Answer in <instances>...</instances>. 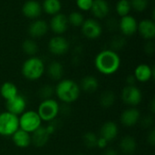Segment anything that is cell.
<instances>
[{
	"label": "cell",
	"instance_id": "1",
	"mask_svg": "<svg viewBox=\"0 0 155 155\" xmlns=\"http://www.w3.org/2000/svg\"><path fill=\"white\" fill-rule=\"evenodd\" d=\"M94 66L100 74L111 75L119 70L121 66V58L117 52L112 49L103 50L95 56Z\"/></svg>",
	"mask_w": 155,
	"mask_h": 155
},
{
	"label": "cell",
	"instance_id": "2",
	"mask_svg": "<svg viewBox=\"0 0 155 155\" xmlns=\"http://www.w3.org/2000/svg\"><path fill=\"white\" fill-rule=\"evenodd\" d=\"M81 94L79 84L72 79H62L54 87V95L63 104H70L78 100Z\"/></svg>",
	"mask_w": 155,
	"mask_h": 155
},
{
	"label": "cell",
	"instance_id": "3",
	"mask_svg": "<svg viewBox=\"0 0 155 155\" xmlns=\"http://www.w3.org/2000/svg\"><path fill=\"white\" fill-rule=\"evenodd\" d=\"M45 72L44 61L36 56H30L22 64L21 73L23 76L29 81L40 79Z\"/></svg>",
	"mask_w": 155,
	"mask_h": 155
},
{
	"label": "cell",
	"instance_id": "4",
	"mask_svg": "<svg viewBox=\"0 0 155 155\" xmlns=\"http://www.w3.org/2000/svg\"><path fill=\"white\" fill-rule=\"evenodd\" d=\"M36 112L42 122L50 123L55 120L60 114V104L54 98L43 100L39 104Z\"/></svg>",
	"mask_w": 155,
	"mask_h": 155
},
{
	"label": "cell",
	"instance_id": "5",
	"mask_svg": "<svg viewBox=\"0 0 155 155\" xmlns=\"http://www.w3.org/2000/svg\"><path fill=\"white\" fill-rule=\"evenodd\" d=\"M19 129L24 130L30 134L42 126V120L36 111H25L18 116Z\"/></svg>",
	"mask_w": 155,
	"mask_h": 155
},
{
	"label": "cell",
	"instance_id": "6",
	"mask_svg": "<svg viewBox=\"0 0 155 155\" xmlns=\"http://www.w3.org/2000/svg\"><path fill=\"white\" fill-rule=\"evenodd\" d=\"M19 129L18 116L10 114L9 112H3L0 114V135L4 137L12 136Z\"/></svg>",
	"mask_w": 155,
	"mask_h": 155
},
{
	"label": "cell",
	"instance_id": "7",
	"mask_svg": "<svg viewBox=\"0 0 155 155\" xmlns=\"http://www.w3.org/2000/svg\"><path fill=\"white\" fill-rule=\"evenodd\" d=\"M123 103L129 107H136L143 99V94L136 85H126L121 93Z\"/></svg>",
	"mask_w": 155,
	"mask_h": 155
},
{
	"label": "cell",
	"instance_id": "8",
	"mask_svg": "<svg viewBox=\"0 0 155 155\" xmlns=\"http://www.w3.org/2000/svg\"><path fill=\"white\" fill-rule=\"evenodd\" d=\"M81 30L83 35L88 39H97L101 36L103 33V27L101 24L93 18L84 19L83 25H81Z\"/></svg>",
	"mask_w": 155,
	"mask_h": 155
},
{
	"label": "cell",
	"instance_id": "9",
	"mask_svg": "<svg viewBox=\"0 0 155 155\" xmlns=\"http://www.w3.org/2000/svg\"><path fill=\"white\" fill-rule=\"evenodd\" d=\"M48 50L54 55H64L69 50V42L62 35H55L49 40Z\"/></svg>",
	"mask_w": 155,
	"mask_h": 155
},
{
	"label": "cell",
	"instance_id": "10",
	"mask_svg": "<svg viewBox=\"0 0 155 155\" xmlns=\"http://www.w3.org/2000/svg\"><path fill=\"white\" fill-rule=\"evenodd\" d=\"M138 22L133 15H127L125 16L121 17L118 23V28L120 29L123 35L131 36L134 35L137 32Z\"/></svg>",
	"mask_w": 155,
	"mask_h": 155
},
{
	"label": "cell",
	"instance_id": "11",
	"mask_svg": "<svg viewBox=\"0 0 155 155\" xmlns=\"http://www.w3.org/2000/svg\"><path fill=\"white\" fill-rule=\"evenodd\" d=\"M68 20L67 16L64 14L58 13L52 16L50 23H49V28L57 35H61L64 33L66 32L68 28Z\"/></svg>",
	"mask_w": 155,
	"mask_h": 155
},
{
	"label": "cell",
	"instance_id": "12",
	"mask_svg": "<svg viewBox=\"0 0 155 155\" xmlns=\"http://www.w3.org/2000/svg\"><path fill=\"white\" fill-rule=\"evenodd\" d=\"M141 120V113L136 107H129L123 111L120 116L121 124L125 127H133Z\"/></svg>",
	"mask_w": 155,
	"mask_h": 155
},
{
	"label": "cell",
	"instance_id": "13",
	"mask_svg": "<svg viewBox=\"0 0 155 155\" xmlns=\"http://www.w3.org/2000/svg\"><path fill=\"white\" fill-rule=\"evenodd\" d=\"M5 109L6 112L19 116L26 109V100L23 95L18 94L13 99L5 102Z\"/></svg>",
	"mask_w": 155,
	"mask_h": 155
},
{
	"label": "cell",
	"instance_id": "14",
	"mask_svg": "<svg viewBox=\"0 0 155 155\" xmlns=\"http://www.w3.org/2000/svg\"><path fill=\"white\" fill-rule=\"evenodd\" d=\"M119 134V127L115 122L107 121L100 128L99 136L106 140L108 143L113 142Z\"/></svg>",
	"mask_w": 155,
	"mask_h": 155
},
{
	"label": "cell",
	"instance_id": "15",
	"mask_svg": "<svg viewBox=\"0 0 155 155\" xmlns=\"http://www.w3.org/2000/svg\"><path fill=\"white\" fill-rule=\"evenodd\" d=\"M42 12V5L36 0H27L22 6L23 15L29 19L39 18Z\"/></svg>",
	"mask_w": 155,
	"mask_h": 155
},
{
	"label": "cell",
	"instance_id": "16",
	"mask_svg": "<svg viewBox=\"0 0 155 155\" xmlns=\"http://www.w3.org/2000/svg\"><path fill=\"white\" fill-rule=\"evenodd\" d=\"M49 25L43 19H35L28 26V34L32 38H41L48 31Z\"/></svg>",
	"mask_w": 155,
	"mask_h": 155
},
{
	"label": "cell",
	"instance_id": "17",
	"mask_svg": "<svg viewBox=\"0 0 155 155\" xmlns=\"http://www.w3.org/2000/svg\"><path fill=\"white\" fill-rule=\"evenodd\" d=\"M154 74L153 68H152L147 64H138L134 72V76L136 79V82L140 83H147L149 82Z\"/></svg>",
	"mask_w": 155,
	"mask_h": 155
},
{
	"label": "cell",
	"instance_id": "18",
	"mask_svg": "<svg viewBox=\"0 0 155 155\" xmlns=\"http://www.w3.org/2000/svg\"><path fill=\"white\" fill-rule=\"evenodd\" d=\"M137 32L146 40H152L155 36V23L153 19H143L138 23Z\"/></svg>",
	"mask_w": 155,
	"mask_h": 155
},
{
	"label": "cell",
	"instance_id": "19",
	"mask_svg": "<svg viewBox=\"0 0 155 155\" xmlns=\"http://www.w3.org/2000/svg\"><path fill=\"white\" fill-rule=\"evenodd\" d=\"M50 136L51 135L48 134L45 127L41 126L31 134V144L36 148H43L47 144Z\"/></svg>",
	"mask_w": 155,
	"mask_h": 155
},
{
	"label": "cell",
	"instance_id": "20",
	"mask_svg": "<svg viewBox=\"0 0 155 155\" xmlns=\"http://www.w3.org/2000/svg\"><path fill=\"white\" fill-rule=\"evenodd\" d=\"M90 11L95 18L104 19L110 13V5L106 0H94Z\"/></svg>",
	"mask_w": 155,
	"mask_h": 155
},
{
	"label": "cell",
	"instance_id": "21",
	"mask_svg": "<svg viewBox=\"0 0 155 155\" xmlns=\"http://www.w3.org/2000/svg\"><path fill=\"white\" fill-rule=\"evenodd\" d=\"M11 137L14 144L18 148L25 149L31 145V134L24 130L18 129Z\"/></svg>",
	"mask_w": 155,
	"mask_h": 155
},
{
	"label": "cell",
	"instance_id": "22",
	"mask_svg": "<svg viewBox=\"0 0 155 155\" xmlns=\"http://www.w3.org/2000/svg\"><path fill=\"white\" fill-rule=\"evenodd\" d=\"M79 86L81 91L86 94H94L99 88V81L94 75H85L82 78Z\"/></svg>",
	"mask_w": 155,
	"mask_h": 155
},
{
	"label": "cell",
	"instance_id": "23",
	"mask_svg": "<svg viewBox=\"0 0 155 155\" xmlns=\"http://www.w3.org/2000/svg\"><path fill=\"white\" fill-rule=\"evenodd\" d=\"M46 73L51 80L59 82L60 80H62L64 75V66L60 62L53 61L48 64Z\"/></svg>",
	"mask_w": 155,
	"mask_h": 155
},
{
	"label": "cell",
	"instance_id": "24",
	"mask_svg": "<svg viewBox=\"0 0 155 155\" xmlns=\"http://www.w3.org/2000/svg\"><path fill=\"white\" fill-rule=\"evenodd\" d=\"M120 151L125 155H132L135 153L137 149L136 140L132 136H124L121 139L119 143Z\"/></svg>",
	"mask_w": 155,
	"mask_h": 155
},
{
	"label": "cell",
	"instance_id": "25",
	"mask_svg": "<svg viewBox=\"0 0 155 155\" xmlns=\"http://www.w3.org/2000/svg\"><path fill=\"white\" fill-rule=\"evenodd\" d=\"M18 94L17 86L12 82H5L0 86V95L5 102L13 99Z\"/></svg>",
	"mask_w": 155,
	"mask_h": 155
},
{
	"label": "cell",
	"instance_id": "26",
	"mask_svg": "<svg viewBox=\"0 0 155 155\" xmlns=\"http://www.w3.org/2000/svg\"><path fill=\"white\" fill-rule=\"evenodd\" d=\"M41 5L42 10L52 16L60 13L62 9V3L60 0H44Z\"/></svg>",
	"mask_w": 155,
	"mask_h": 155
},
{
	"label": "cell",
	"instance_id": "27",
	"mask_svg": "<svg viewBox=\"0 0 155 155\" xmlns=\"http://www.w3.org/2000/svg\"><path fill=\"white\" fill-rule=\"evenodd\" d=\"M115 94L113 91L110 90H106L104 92H103L100 95V99H99V103L101 104L102 107L104 108H110L112 107L114 103H115Z\"/></svg>",
	"mask_w": 155,
	"mask_h": 155
},
{
	"label": "cell",
	"instance_id": "28",
	"mask_svg": "<svg viewBox=\"0 0 155 155\" xmlns=\"http://www.w3.org/2000/svg\"><path fill=\"white\" fill-rule=\"evenodd\" d=\"M22 49L29 56H35L38 52V45L33 39H26L22 44Z\"/></svg>",
	"mask_w": 155,
	"mask_h": 155
},
{
	"label": "cell",
	"instance_id": "29",
	"mask_svg": "<svg viewBox=\"0 0 155 155\" xmlns=\"http://www.w3.org/2000/svg\"><path fill=\"white\" fill-rule=\"evenodd\" d=\"M98 135L94 132H87L83 135L84 145L88 149H94L97 147Z\"/></svg>",
	"mask_w": 155,
	"mask_h": 155
},
{
	"label": "cell",
	"instance_id": "30",
	"mask_svg": "<svg viewBox=\"0 0 155 155\" xmlns=\"http://www.w3.org/2000/svg\"><path fill=\"white\" fill-rule=\"evenodd\" d=\"M131 10H132V7H131L130 0H119L116 3L115 11L121 17L129 15Z\"/></svg>",
	"mask_w": 155,
	"mask_h": 155
},
{
	"label": "cell",
	"instance_id": "31",
	"mask_svg": "<svg viewBox=\"0 0 155 155\" xmlns=\"http://www.w3.org/2000/svg\"><path fill=\"white\" fill-rule=\"evenodd\" d=\"M67 20H68V24L72 25L73 26L81 27V25H83V23L84 21V17L81 12L73 11L67 16Z\"/></svg>",
	"mask_w": 155,
	"mask_h": 155
},
{
	"label": "cell",
	"instance_id": "32",
	"mask_svg": "<svg viewBox=\"0 0 155 155\" xmlns=\"http://www.w3.org/2000/svg\"><path fill=\"white\" fill-rule=\"evenodd\" d=\"M38 94L39 97L42 99V101L46 99H51L54 95V87L50 84H45L39 89Z\"/></svg>",
	"mask_w": 155,
	"mask_h": 155
},
{
	"label": "cell",
	"instance_id": "33",
	"mask_svg": "<svg viewBox=\"0 0 155 155\" xmlns=\"http://www.w3.org/2000/svg\"><path fill=\"white\" fill-rule=\"evenodd\" d=\"M131 7L136 12H143L149 5L148 0H130Z\"/></svg>",
	"mask_w": 155,
	"mask_h": 155
},
{
	"label": "cell",
	"instance_id": "34",
	"mask_svg": "<svg viewBox=\"0 0 155 155\" xmlns=\"http://www.w3.org/2000/svg\"><path fill=\"white\" fill-rule=\"evenodd\" d=\"M125 43H126L125 39L123 36H115V37H114L112 42H111V46L113 48L112 50L116 52V50L123 48L125 45Z\"/></svg>",
	"mask_w": 155,
	"mask_h": 155
},
{
	"label": "cell",
	"instance_id": "35",
	"mask_svg": "<svg viewBox=\"0 0 155 155\" xmlns=\"http://www.w3.org/2000/svg\"><path fill=\"white\" fill-rule=\"evenodd\" d=\"M93 2L94 0H76V5L81 11L87 12L91 10Z\"/></svg>",
	"mask_w": 155,
	"mask_h": 155
},
{
	"label": "cell",
	"instance_id": "36",
	"mask_svg": "<svg viewBox=\"0 0 155 155\" xmlns=\"http://www.w3.org/2000/svg\"><path fill=\"white\" fill-rule=\"evenodd\" d=\"M140 122L142 123L143 127L148 128V127H150V126H152L153 124V118L152 116L148 115V116H145L143 119L140 120Z\"/></svg>",
	"mask_w": 155,
	"mask_h": 155
},
{
	"label": "cell",
	"instance_id": "37",
	"mask_svg": "<svg viewBox=\"0 0 155 155\" xmlns=\"http://www.w3.org/2000/svg\"><path fill=\"white\" fill-rule=\"evenodd\" d=\"M108 142L106 141V140H104V138H102V137H98V141H97V147L99 148V149H105L106 147H107V145H108Z\"/></svg>",
	"mask_w": 155,
	"mask_h": 155
},
{
	"label": "cell",
	"instance_id": "38",
	"mask_svg": "<svg viewBox=\"0 0 155 155\" xmlns=\"http://www.w3.org/2000/svg\"><path fill=\"white\" fill-rule=\"evenodd\" d=\"M147 141H148V143H149L152 146H153L155 144V131L153 129V130L151 131V133L148 134Z\"/></svg>",
	"mask_w": 155,
	"mask_h": 155
},
{
	"label": "cell",
	"instance_id": "39",
	"mask_svg": "<svg viewBox=\"0 0 155 155\" xmlns=\"http://www.w3.org/2000/svg\"><path fill=\"white\" fill-rule=\"evenodd\" d=\"M104 153H103V155H119L118 153V151L115 150L114 148H105L104 149Z\"/></svg>",
	"mask_w": 155,
	"mask_h": 155
},
{
	"label": "cell",
	"instance_id": "40",
	"mask_svg": "<svg viewBox=\"0 0 155 155\" xmlns=\"http://www.w3.org/2000/svg\"><path fill=\"white\" fill-rule=\"evenodd\" d=\"M145 51L148 54L153 53V51H154V45H153V42H149V43L146 44V45H145Z\"/></svg>",
	"mask_w": 155,
	"mask_h": 155
},
{
	"label": "cell",
	"instance_id": "41",
	"mask_svg": "<svg viewBox=\"0 0 155 155\" xmlns=\"http://www.w3.org/2000/svg\"><path fill=\"white\" fill-rule=\"evenodd\" d=\"M135 82H136V79L134 76V74H130L127 76V78H126L127 85H135Z\"/></svg>",
	"mask_w": 155,
	"mask_h": 155
},
{
	"label": "cell",
	"instance_id": "42",
	"mask_svg": "<svg viewBox=\"0 0 155 155\" xmlns=\"http://www.w3.org/2000/svg\"><path fill=\"white\" fill-rule=\"evenodd\" d=\"M76 155H85V154H76Z\"/></svg>",
	"mask_w": 155,
	"mask_h": 155
}]
</instances>
